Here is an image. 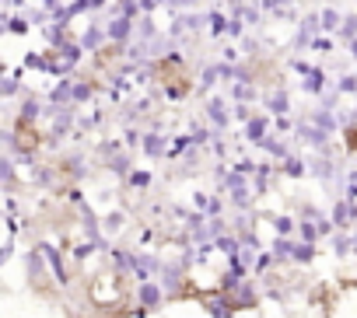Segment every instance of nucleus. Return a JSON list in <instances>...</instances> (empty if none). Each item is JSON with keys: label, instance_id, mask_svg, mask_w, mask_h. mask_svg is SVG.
<instances>
[{"label": "nucleus", "instance_id": "obj_35", "mask_svg": "<svg viewBox=\"0 0 357 318\" xmlns=\"http://www.w3.org/2000/svg\"><path fill=\"white\" fill-rule=\"evenodd\" d=\"M273 266H280V262H277V255H273V248L266 245V248H263V252L256 255V262H252V276H259V280H266Z\"/></svg>", "mask_w": 357, "mask_h": 318}, {"label": "nucleus", "instance_id": "obj_17", "mask_svg": "<svg viewBox=\"0 0 357 318\" xmlns=\"http://www.w3.org/2000/svg\"><path fill=\"white\" fill-rule=\"evenodd\" d=\"M77 42L84 46V53H88V56H95V53H102V49H105V42H109V32H105V22H88Z\"/></svg>", "mask_w": 357, "mask_h": 318}, {"label": "nucleus", "instance_id": "obj_45", "mask_svg": "<svg viewBox=\"0 0 357 318\" xmlns=\"http://www.w3.org/2000/svg\"><path fill=\"white\" fill-rule=\"evenodd\" d=\"M211 200H214V193H207V189H193V193H190V207H197V210H204V214H207Z\"/></svg>", "mask_w": 357, "mask_h": 318}, {"label": "nucleus", "instance_id": "obj_38", "mask_svg": "<svg viewBox=\"0 0 357 318\" xmlns=\"http://www.w3.org/2000/svg\"><path fill=\"white\" fill-rule=\"evenodd\" d=\"M315 255H319V245H312V241H301V238H298V245H294V266H312V262H315Z\"/></svg>", "mask_w": 357, "mask_h": 318}, {"label": "nucleus", "instance_id": "obj_7", "mask_svg": "<svg viewBox=\"0 0 357 318\" xmlns=\"http://www.w3.org/2000/svg\"><path fill=\"white\" fill-rule=\"evenodd\" d=\"M105 32H109V42H112V46H130V42L137 39V18L116 11V15L105 18Z\"/></svg>", "mask_w": 357, "mask_h": 318}, {"label": "nucleus", "instance_id": "obj_50", "mask_svg": "<svg viewBox=\"0 0 357 318\" xmlns=\"http://www.w3.org/2000/svg\"><path fill=\"white\" fill-rule=\"evenodd\" d=\"M242 53H245V56H256V53H259V39H256V35H245V39H242Z\"/></svg>", "mask_w": 357, "mask_h": 318}, {"label": "nucleus", "instance_id": "obj_12", "mask_svg": "<svg viewBox=\"0 0 357 318\" xmlns=\"http://www.w3.org/2000/svg\"><path fill=\"white\" fill-rule=\"evenodd\" d=\"M256 280H259V276H249V280H242V283H238V287H235V290L228 294V297H231V304H235L238 311L259 308V301H263V294H266V290H263V287H259Z\"/></svg>", "mask_w": 357, "mask_h": 318}, {"label": "nucleus", "instance_id": "obj_2", "mask_svg": "<svg viewBox=\"0 0 357 318\" xmlns=\"http://www.w3.org/2000/svg\"><path fill=\"white\" fill-rule=\"evenodd\" d=\"M298 143H305L308 150H319V154H333V136L336 133H329V129H322V126H315L312 119H301L298 126H294V133H291Z\"/></svg>", "mask_w": 357, "mask_h": 318}, {"label": "nucleus", "instance_id": "obj_21", "mask_svg": "<svg viewBox=\"0 0 357 318\" xmlns=\"http://www.w3.org/2000/svg\"><path fill=\"white\" fill-rule=\"evenodd\" d=\"M22 77H25V67H18V70H4V81H0V98H4V102H15L18 95H25Z\"/></svg>", "mask_w": 357, "mask_h": 318}, {"label": "nucleus", "instance_id": "obj_1", "mask_svg": "<svg viewBox=\"0 0 357 318\" xmlns=\"http://www.w3.org/2000/svg\"><path fill=\"white\" fill-rule=\"evenodd\" d=\"M158 280H161V287L168 290V297H178V294H186V290H190V283H193V269H190L183 259H165Z\"/></svg>", "mask_w": 357, "mask_h": 318}, {"label": "nucleus", "instance_id": "obj_23", "mask_svg": "<svg viewBox=\"0 0 357 318\" xmlns=\"http://www.w3.org/2000/svg\"><path fill=\"white\" fill-rule=\"evenodd\" d=\"M294 245H298V234H273L270 248H273L280 266H294Z\"/></svg>", "mask_w": 357, "mask_h": 318}, {"label": "nucleus", "instance_id": "obj_6", "mask_svg": "<svg viewBox=\"0 0 357 318\" xmlns=\"http://www.w3.org/2000/svg\"><path fill=\"white\" fill-rule=\"evenodd\" d=\"M36 245L43 248V255H46V262H50L53 283H56L60 290H67V287H70V273H67V266H63V245L56 248L50 238H36Z\"/></svg>", "mask_w": 357, "mask_h": 318}, {"label": "nucleus", "instance_id": "obj_28", "mask_svg": "<svg viewBox=\"0 0 357 318\" xmlns=\"http://www.w3.org/2000/svg\"><path fill=\"white\" fill-rule=\"evenodd\" d=\"M329 252H333V259H340V262L350 259V255H354V234L340 228V231L329 238Z\"/></svg>", "mask_w": 357, "mask_h": 318}, {"label": "nucleus", "instance_id": "obj_43", "mask_svg": "<svg viewBox=\"0 0 357 318\" xmlns=\"http://www.w3.org/2000/svg\"><path fill=\"white\" fill-rule=\"evenodd\" d=\"M211 154L218 157V161H228V136H225V133H214V140H211Z\"/></svg>", "mask_w": 357, "mask_h": 318}, {"label": "nucleus", "instance_id": "obj_33", "mask_svg": "<svg viewBox=\"0 0 357 318\" xmlns=\"http://www.w3.org/2000/svg\"><path fill=\"white\" fill-rule=\"evenodd\" d=\"M70 255H74V262H88V259H95V255H102V245L98 241H91V238H81L77 245H70Z\"/></svg>", "mask_w": 357, "mask_h": 318}, {"label": "nucleus", "instance_id": "obj_4", "mask_svg": "<svg viewBox=\"0 0 357 318\" xmlns=\"http://www.w3.org/2000/svg\"><path fill=\"white\" fill-rule=\"evenodd\" d=\"M165 266V255L154 252V248H133V280L144 283V280H158Z\"/></svg>", "mask_w": 357, "mask_h": 318}, {"label": "nucleus", "instance_id": "obj_25", "mask_svg": "<svg viewBox=\"0 0 357 318\" xmlns=\"http://www.w3.org/2000/svg\"><path fill=\"white\" fill-rule=\"evenodd\" d=\"M228 98H231V102H249V105H252V102H263L256 81H231V84H228Z\"/></svg>", "mask_w": 357, "mask_h": 318}, {"label": "nucleus", "instance_id": "obj_20", "mask_svg": "<svg viewBox=\"0 0 357 318\" xmlns=\"http://www.w3.org/2000/svg\"><path fill=\"white\" fill-rule=\"evenodd\" d=\"M137 168V161H133V154L130 150H116V154H109L105 157V172H112L119 182H126V175Z\"/></svg>", "mask_w": 357, "mask_h": 318}, {"label": "nucleus", "instance_id": "obj_29", "mask_svg": "<svg viewBox=\"0 0 357 318\" xmlns=\"http://www.w3.org/2000/svg\"><path fill=\"white\" fill-rule=\"evenodd\" d=\"M60 168L67 172V179H70V182H84V179L91 175V165L84 161L81 154H70V157H67V161H63Z\"/></svg>", "mask_w": 357, "mask_h": 318}, {"label": "nucleus", "instance_id": "obj_27", "mask_svg": "<svg viewBox=\"0 0 357 318\" xmlns=\"http://www.w3.org/2000/svg\"><path fill=\"white\" fill-rule=\"evenodd\" d=\"M130 193H137V196H147L151 193V186H154V175L147 172V168H133L130 175H126V182H123Z\"/></svg>", "mask_w": 357, "mask_h": 318}, {"label": "nucleus", "instance_id": "obj_30", "mask_svg": "<svg viewBox=\"0 0 357 318\" xmlns=\"http://www.w3.org/2000/svg\"><path fill=\"white\" fill-rule=\"evenodd\" d=\"M218 84H225V81H221V70H218V63H211V67H204V70H200V81H197V95H204V98H207V95H211V91H214Z\"/></svg>", "mask_w": 357, "mask_h": 318}, {"label": "nucleus", "instance_id": "obj_9", "mask_svg": "<svg viewBox=\"0 0 357 318\" xmlns=\"http://www.w3.org/2000/svg\"><path fill=\"white\" fill-rule=\"evenodd\" d=\"M168 150H172V136L161 133V129H144V140H140V154L147 161H168Z\"/></svg>", "mask_w": 357, "mask_h": 318}, {"label": "nucleus", "instance_id": "obj_49", "mask_svg": "<svg viewBox=\"0 0 357 318\" xmlns=\"http://www.w3.org/2000/svg\"><path fill=\"white\" fill-rule=\"evenodd\" d=\"M235 168L242 172V175H256V168H259V161H252V157H235Z\"/></svg>", "mask_w": 357, "mask_h": 318}, {"label": "nucleus", "instance_id": "obj_13", "mask_svg": "<svg viewBox=\"0 0 357 318\" xmlns=\"http://www.w3.org/2000/svg\"><path fill=\"white\" fill-rule=\"evenodd\" d=\"M200 308L207 311V318H235V304H231V297L225 294V290H207V294H200Z\"/></svg>", "mask_w": 357, "mask_h": 318}, {"label": "nucleus", "instance_id": "obj_19", "mask_svg": "<svg viewBox=\"0 0 357 318\" xmlns=\"http://www.w3.org/2000/svg\"><path fill=\"white\" fill-rule=\"evenodd\" d=\"M74 74H63V77H56V84L50 88V95H46V102L50 105H60V109H67V105H74Z\"/></svg>", "mask_w": 357, "mask_h": 318}, {"label": "nucleus", "instance_id": "obj_8", "mask_svg": "<svg viewBox=\"0 0 357 318\" xmlns=\"http://www.w3.org/2000/svg\"><path fill=\"white\" fill-rule=\"evenodd\" d=\"M46 276L53 280V273H50V262H46L43 248L32 241V245L25 248V280H29L32 287H43V283H46Z\"/></svg>", "mask_w": 357, "mask_h": 318}, {"label": "nucleus", "instance_id": "obj_48", "mask_svg": "<svg viewBox=\"0 0 357 318\" xmlns=\"http://www.w3.org/2000/svg\"><path fill=\"white\" fill-rule=\"evenodd\" d=\"M151 241H154V228H151V224H144V228L137 231V241H133V248H151Z\"/></svg>", "mask_w": 357, "mask_h": 318}, {"label": "nucleus", "instance_id": "obj_51", "mask_svg": "<svg viewBox=\"0 0 357 318\" xmlns=\"http://www.w3.org/2000/svg\"><path fill=\"white\" fill-rule=\"evenodd\" d=\"M43 8H46L50 15H56V11L63 8V0H43Z\"/></svg>", "mask_w": 357, "mask_h": 318}, {"label": "nucleus", "instance_id": "obj_52", "mask_svg": "<svg viewBox=\"0 0 357 318\" xmlns=\"http://www.w3.org/2000/svg\"><path fill=\"white\" fill-rule=\"evenodd\" d=\"M225 60H228V63H238V49H235V46H225Z\"/></svg>", "mask_w": 357, "mask_h": 318}, {"label": "nucleus", "instance_id": "obj_36", "mask_svg": "<svg viewBox=\"0 0 357 318\" xmlns=\"http://www.w3.org/2000/svg\"><path fill=\"white\" fill-rule=\"evenodd\" d=\"M319 15H322V32H326V35H336L340 25H343V18H347L340 8H322Z\"/></svg>", "mask_w": 357, "mask_h": 318}, {"label": "nucleus", "instance_id": "obj_40", "mask_svg": "<svg viewBox=\"0 0 357 318\" xmlns=\"http://www.w3.org/2000/svg\"><path fill=\"white\" fill-rule=\"evenodd\" d=\"M91 98H95V84L84 81V77H77V81H74V105L81 109V105H88Z\"/></svg>", "mask_w": 357, "mask_h": 318}, {"label": "nucleus", "instance_id": "obj_14", "mask_svg": "<svg viewBox=\"0 0 357 318\" xmlns=\"http://www.w3.org/2000/svg\"><path fill=\"white\" fill-rule=\"evenodd\" d=\"M315 35H322V15H319V11H308V15H301V18H298L294 49H298V53H301V49H308Z\"/></svg>", "mask_w": 357, "mask_h": 318}, {"label": "nucleus", "instance_id": "obj_39", "mask_svg": "<svg viewBox=\"0 0 357 318\" xmlns=\"http://www.w3.org/2000/svg\"><path fill=\"white\" fill-rule=\"evenodd\" d=\"M308 53H315V56H329V53H336V35H315L312 39V46H308Z\"/></svg>", "mask_w": 357, "mask_h": 318}, {"label": "nucleus", "instance_id": "obj_24", "mask_svg": "<svg viewBox=\"0 0 357 318\" xmlns=\"http://www.w3.org/2000/svg\"><path fill=\"white\" fill-rule=\"evenodd\" d=\"M280 175H284V179H294V182L308 179V157H301V154L294 150L291 157H284V161H280Z\"/></svg>", "mask_w": 357, "mask_h": 318}, {"label": "nucleus", "instance_id": "obj_47", "mask_svg": "<svg viewBox=\"0 0 357 318\" xmlns=\"http://www.w3.org/2000/svg\"><path fill=\"white\" fill-rule=\"evenodd\" d=\"M298 217H305V221H319V217H326V210H322L319 203H301V207H298Z\"/></svg>", "mask_w": 357, "mask_h": 318}, {"label": "nucleus", "instance_id": "obj_15", "mask_svg": "<svg viewBox=\"0 0 357 318\" xmlns=\"http://www.w3.org/2000/svg\"><path fill=\"white\" fill-rule=\"evenodd\" d=\"M270 133H273V116H270V112H256V116L242 126V140L252 143V147H259Z\"/></svg>", "mask_w": 357, "mask_h": 318}, {"label": "nucleus", "instance_id": "obj_44", "mask_svg": "<svg viewBox=\"0 0 357 318\" xmlns=\"http://www.w3.org/2000/svg\"><path fill=\"white\" fill-rule=\"evenodd\" d=\"M140 140H144V129H140V126H126V129H123V143H126L130 150H140Z\"/></svg>", "mask_w": 357, "mask_h": 318}, {"label": "nucleus", "instance_id": "obj_32", "mask_svg": "<svg viewBox=\"0 0 357 318\" xmlns=\"http://www.w3.org/2000/svg\"><path fill=\"white\" fill-rule=\"evenodd\" d=\"M263 221L273 228V234H298V217L291 214H266Z\"/></svg>", "mask_w": 357, "mask_h": 318}, {"label": "nucleus", "instance_id": "obj_18", "mask_svg": "<svg viewBox=\"0 0 357 318\" xmlns=\"http://www.w3.org/2000/svg\"><path fill=\"white\" fill-rule=\"evenodd\" d=\"M273 179H280V165L277 161H259V168L252 175V193L256 196H270L273 193Z\"/></svg>", "mask_w": 357, "mask_h": 318}, {"label": "nucleus", "instance_id": "obj_5", "mask_svg": "<svg viewBox=\"0 0 357 318\" xmlns=\"http://www.w3.org/2000/svg\"><path fill=\"white\" fill-rule=\"evenodd\" d=\"M39 119H46V102L36 95V91H25L22 95V105H18V119H15V129H32Z\"/></svg>", "mask_w": 357, "mask_h": 318}, {"label": "nucleus", "instance_id": "obj_41", "mask_svg": "<svg viewBox=\"0 0 357 318\" xmlns=\"http://www.w3.org/2000/svg\"><path fill=\"white\" fill-rule=\"evenodd\" d=\"M298 238H301V241H312V245H319V241H322V234H319V224H315V221H305V217H298Z\"/></svg>", "mask_w": 357, "mask_h": 318}, {"label": "nucleus", "instance_id": "obj_16", "mask_svg": "<svg viewBox=\"0 0 357 318\" xmlns=\"http://www.w3.org/2000/svg\"><path fill=\"white\" fill-rule=\"evenodd\" d=\"M294 143H298L294 136H280V133H270V136H266V140H263V143H259L256 150H263V154L270 157V161H277V165H280L284 157H291V154H294Z\"/></svg>", "mask_w": 357, "mask_h": 318}, {"label": "nucleus", "instance_id": "obj_22", "mask_svg": "<svg viewBox=\"0 0 357 318\" xmlns=\"http://www.w3.org/2000/svg\"><path fill=\"white\" fill-rule=\"evenodd\" d=\"M263 109L270 116H291V91L287 88H273L270 95H263Z\"/></svg>", "mask_w": 357, "mask_h": 318}, {"label": "nucleus", "instance_id": "obj_53", "mask_svg": "<svg viewBox=\"0 0 357 318\" xmlns=\"http://www.w3.org/2000/svg\"><path fill=\"white\" fill-rule=\"evenodd\" d=\"M347 53H350V60H357V39H350V42H347Z\"/></svg>", "mask_w": 357, "mask_h": 318}, {"label": "nucleus", "instance_id": "obj_26", "mask_svg": "<svg viewBox=\"0 0 357 318\" xmlns=\"http://www.w3.org/2000/svg\"><path fill=\"white\" fill-rule=\"evenodd\" d=\"M0 182H4V196L8 193H18V161L11 154L0 157Z\"/></svg>", "mask_w": 357, "mask_h": 318}, {"label": "nucleus", "instance_id": "obj_11", "mask_svg": "<svg viewBox=\"0 0 357 318\" xmlns=\"http://www.w3.org/2000/svg\"><path fill=\"white\" fill-rule=\"evenodd\" d=\"M133 301H137V304H144L147 311H161V308H165V301H172V297H168V290L161 287V280H144V283H137Z\"/></svg>", "mask_w": 357, "mask_h": 318}, {"label": "nucleus", "instance_id": "obj_34", "mask_svg": "<svg viewBox=\"0 0 357 318\" xmlns=\"http://www.w3.org/2000/svg\"><path fill=\"white\" fill-rule=\"evenodd\" d=\"M36 25H32V18L29 15H4V32H11V35H29Z\"/></svg>", "mask_w": 357, "mask_h": 318}, {"label": "nucleus", "instance_id": "obj_31", "mask_svg": "<svg viewBox=\"0 0 357 318\" xmlns=\"http://www.w3.org/2000/svg\"><path fill=\"white\" fill-rule=\"evenodd\" d=\"M126 224H130V221H126V210H119V207L102 214V228H105V234H109V238L123 234V228H126Z\"/></svg>", "mask_w": 357, "mask_h": 318}, {"label": "nucleus", "instance_id": "obj_42", "mask_svg": "<svg viewBox=\"0 0 357 318\" xmlns=\"http://www.w3.org/2000/svg\"><path fill=\"white\" fill-rule=\"evenodd\" d=\"M333 88H336L340 95H357V74H340V77L333 81Z\"/></svg>", "mask_w": 357, "mask_h": 318}, {"label": "nucleus", "instance_id": "obj_46", "mask_svg": "<svg viewBox=\"0 0 357 318\" xmlns=\"http://www.w3.org/2000/svg\"><path fill=\"white\" fill-rule=\"evenodd\" d=\"M294 126H298V122H294L291 116H273V133H280V136H291V133H294Z\"/></svg>", "mask_w": 357, "mask_h": 318}, {"label": "nucleus", "instance_id": "obj_37", "mask_svg": "<svg viewBox=\"0 0 357 318\" xmlns=\"http://www.w3.org/2000/svg\"><path fill=\"white\" fill-rule=\"evenodd\" d=\"M228 29H231V15H225V11H211V25H207L211 39H225Z\"/></svg>", "mask_w": 357, "mask_h": 318}, {"label": "nucleus", "instance_id": "obj_10", "mask_svg": "<svg viewBox=\"0 0 357 318\" xmlns=\"http://www.w3.org/2000/svg\"><path fill=\"white\" fill-rule=\"evenodd\" d=\"M298 88H301L308 98H322V95L333 88V77L326 74V67H319V63H308V70L301 74Z\"/></svg>", "mask_w": 357, "mask_h": 318}, {"label": "nucleus", "instance_id": "obj_3", "mask_svg": "<svg viewBox=\"0 0 357 318\" xmlns=\"http://www.w3.org/2000/svg\"><path fill=\"white\" fill-rule=\"evenodd\" d=\"M204 116H207V122H211L218 133H228L231 122H235V105H231L228 95H207V102H204Z\"/></svg>", "mask_w": 357, "mask_h": 318}]
</instances>
